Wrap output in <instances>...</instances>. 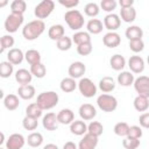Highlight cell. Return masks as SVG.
Segmentation results:
<instances>
[{"label": "cell", "instance_id": "e575fe53", "mask_svg": "<svg viewBox=\"0 0 149 149\" xmlns=\"http://www.w3.org/2000/svg\"><path fill=\"white\" fill-rule=\"evenodd\" d=\"M27 9V3L24 0H14L10 3V10L13 14H19L23 15V13Z\"/></svg>", "mask_w": 149, "mask_h": 149}, {"label": "cell", "instance_id": "680465c9", "mask_svg": "<svg viewBox=\"0 0 149 149\" xmlns=\"http://www.w3.org/2000/svg\"><path fill=\"white\" fill-rule=\"evenodd\" d=\"M147 62H148V65H149V55H148V57H147Z\"/></svg>", "mask_w": 149, "mask_h": 149}, {"label": "cell", "instance_id": "c3c4849f", "mask_svg": "<svg viewBox=\"0 0 149 149\" xmlns=\"http://www.w3.org/2000/svg\"><path fill=\"white\" fill-rule=\"evenodd\" d=\"M92 50H93L92 43H85V44H80L77 47V52L80 56H87L92 52Z\"/></svg>", "mask_w": 149, "mask_h": 149}, {"label": "cell", "instance_id": "7c38bea8", "mask_svg": "<svg viewBox=\"0 0 149 149\" xmlns=\"http://www.w3.org/2000/svg\"><path fill=\"white\" fill-rule=\"evenodd\" d=\"M98 137L90 134V133H86L83 139L79 141L78 143V149H95V147L98 146Z\"/></svg>", "mask_w": 149, "mask_h": 149}, {"label": "cell", "instance_id": "83f0119b", "mask_svg": "<svg viewBox=\"0 0 149 149\" xmlns=\"http://www.w3.org/2000/svg\"><path fill=\"white\" fill-rule=\"evenodd\" d=\"M71 37H72V42L74 44H77V47L80 45V44L91 43V35L87 31H80V30L76 31Z\"/></svg>", "mask_w": 149, "mask_h": 149}, {"label": "cell", "instance_id": "44dd1931", "mask_svg": "<svg viewBox=\"0 0 149 149\" xmlns=\"http://www.w3.org/2000/svg\"><path fill=\"white\" fill-rule=\"evenodd\" d=\"M48 36L52 41H58L63 36H65V30L62 24H52L48 30Z\"/></svg>", "mask_w": 149, "mask_h": 149}, {"label": "cell", "instance_id": "6f0895ef", "mask_svg": "<svg viewBox=\"0 0 149 149\" xmlns=\"http://www.w3.org/2000/svg\"><path fill=\"white\" fill-rule=\"evenodd\" d=\"M6 3H7V1H2V2L0 3V7H3V6L6 5Z\"/></svg>", "mask_w": 149, "mask_h": 149}, {"label": "cell", "instance_id": "4316f807", "mask_svg": "<svg viewBox=\"0 0 149 149\" xmlns=\"http://www.w3.org/2000/svg\"><path fill=\"white\" fill-rule=\"evenodd\" d=\"M125 35H126V37L129 41H133V40H142L143 30L139 26H130V27H128L126 29Z\"/></svg>", "mask_w": 149, "mask_h": 149}, {"label": "cell", "instance_id": "f6af8a7d", "mask_svg": "<svg viewBox=\"0 0 149 149\" xmlns=\"http://www.w3.org/2000/svg\"><path fill=\"white\" fill-rule=\"evenodd\" d=\"M122 146L125 149H137L140 147V139H134L126 136L122 140Z\"/></svg>", "mask_w": 149, "mask_h": 149}, {"label": "cell", "instance_id": "ac0fdd59", "mask_svg": "<svg viewBox=\"0 0 149 149\" xmlns=\"http://www.w3.org/2000/svg\"><path fill=\"white\" fill-rule=\"evenodd\" d=\"M23 58H24V54H23L22 50L19 49V48H12V49L8 51V54H7V59H8V62H10L13 65H19V64H21L22 61H23Z\"/></svg>", "mask_w": 149, "mask_h": 149}, {"label": "cell", "instance_id": "11a10c76", "mask_svg": "<svg viewBox=\"0 0 149 149\" xmlns=\"http://www.w3.org/2000/svg\"><path fill=\"white\" fill-rule=\"evenodd\" d=\"M43 149H58V147L56 144H54V143H48V144H45L43 147Z\"/></svg>", "mask_w": 149, "mask_h": 149}, {"label": "cell", "instance_id": "ee69618b", "mask_svg": "<svg viewBox=\"0 0 149 149\" xmlns=\"http://www.w3.org/2000/svg\"><path fill=\"white\" fill-rule=\"evenodd\" d=\"M22 126L26 130H35L38 126V121L37 119L35 118H31V116H24L23 120H22Z\"/></svg>", "mask_w": 149, "mask_h": 149}, {"label": "cell", "instance_id": "9a60e30c", "mask_svg": "<svg viewBox=\"0 0 149 149\" xmlns=\"http://www.w3.org/2000/svg\"><path fill=\"white\" fill-rule=\"evenodd\" d=\"M128 66L130 69V72L141 73L144 70V61L141 56H130L128 59Z\"/></svg>", "mask_w": 149, "mask_h": 149}, {"label": "cell", "instance_id": "d6986e66", "mask_svg": "<svg viewBox=\"0 0 149 149\" xmlns=\"http://www.w3.org/2000/svg\"><path fill=\"white\" fill-rule=\"evenodd\" d=\"M17 94L23 100H30L35 97V87L30 84L20 85L19 88H17Z\"/></svg>", "mask_w": 149, "mask_h": 149}, {"label": "cell", "instance_id": "d590c367", "mask_svg": "<svg viewBox=\"0 0 149 149\" xmlns=\"http://www.w3.org/2000/svg\"><path fill=\"white\" fill-rule=\"evenodd\" d=\"M42 108L37 105V102H33V104H29L26 108V115L27 116H31V118H35V119H38L41 115H42Z\"/></svg>", "mask_w": 149, "mask_h": 149}, {"label": "cell", "instance_id": "7bdbcfd3", "mask_svg": "<svg viewBox=\"0 0 149 149\" xmlns=\"http://www.w3.org/2000/svg\"><path fill=\"white\" fill-rule=\"evenodd\" d=\"M14 37L12 35H3L1 38H0V44H1V50L0 52L2 54L6 49H12V47L14 45Z\"/></svg>", "mask_w": 149, "mask_h": 149}, {"label": "cell", "instance_id": "30bf717a", "mask_svg": "<svg viewBox=\"0 0 149 149\" xmlns=\"http://www.w3.org/2000/svg\"><path fill=\"white\" fill-rule=\"evenodd\" d=\"M121 24V19L118 14L109 13L104 17V27L109 31H115Z\"/></svg>", "mask_w": 149, "mask_h": 149}, {"label": "cell", "instance_id": "74e56055", "mask_svg": "<svg viewBox=\"0 0 149 149\" xmlns=\"http://www.w3.org/2000/svg\"><path fill=\"white\" fill-rule=\"evenodd\" d=\"M29 71L36 78H43L47 74V68H45V65L42 62L38 63V64H35V65H31Z\"/></svg>", "mask_w": 149, "mask_h": 149}, {"label": "cell", "instance_id": "681fc988", "mask_svg": "<svg viewBox=\"0 0 149 149\" xmlns=\"http://www.w3.org/2000/svg\"><path fill=\"white\" fill-rule=\"evenodd\" d=\"M128 136L134 137V139H141L142 137V128L140 126H130Z\"/></svg>", "mask_w": 149, "mask_h": 149}, {"label": "cell", "instance_id": "4dcf8cb0", "mask_svg": "<svg viewBox=\"0 0 149 149\" xmlns=\"http://www.w3.org/2000/svg\"><path fill=\"white\" fill-rule=\"evenodd\" d=\"M3 105L5 107L8 109V111H15L19 105H20V100H19V97L16 94H7L5 98H3Z\"/></svg>", "mask_w": 149, "mask_h": 149}, {"label": "cell", "instance_id": "8d00e7d4", "mask_svg": "<svg viewBox=\"0 0 149 149\" xmlns=\"http://www.w3.org/2000/svg\"><path fill=\"white\" fill-rule=\"evenodd\" d=\"M13 64L8 61H5V62H1L0 63V77L1 78H8L12 76L14 69H13Z\"/></svg>", "mask_w": 149, "mask_h": 149}, {"label": "cell", "instance_id": "1f68e13d", "mask_svg": "<svg viewBox=\"0 0 149 149\" xmlns=\"http://www.w3.org/2000/svg\"><path fill=\"white\" fill-rule=\"evenodd\" d=\"M24 59L30 64V66L38 64V63H41V54L35 49H29L24 54Z\"/></svg>", "mask_w": 149, "mask_h": 149}, {"label": "cell", "instance_id": "4fadbf2b", "mask_svg": "<svg viewBox=\"0 0 149 149\" xmlns=\"http://www.w3.org/2000/svg\"><path fill=\"white\" fill-rule=\"evenodd\" d=\"M102 43H104L105 47L113 49V48H116V47L120 45V43H121V37H120V35H119L118 33H115V31H108V33H106V34L104 35V37H102Z\"/></svg>", "mask_w": 149, "mask_h": 149}, {"label": "cell", "instance_id": "f546056e", "mask_svg": "<svg viewBox=\"0 0 149 149\" xmlns=\"http://www.w3.org/2000/svg\"><path fill=\"white\" fill-rule=\"evenodd\" d=\"M120 17L122 21L127 22V23H132L135 21L136 19V10L134 7H129V8H121L120 9Z\"/></svg>", "mask_w": 149, "mask_h": 149}, {"label": "cell", "instance_id": "8fae6325", "mask_svg": "<svg viewBox=\"0 0 149 149\" xmlns=\"http://www.w3.org/2000/svg\"><path fill=\"white\" fill-rule=\"evenodd\" d=\"M68 72H69V76L71 78H73V79L83 78V76L86 72V66H85V64L83 62H73L69 66Z\"/></svg>", "mask_w": 149, "mask_h": 149}, {"label": "cell", "instance_id": "ba28073f", "mask_svg": "<svg viewBox=\"0 0 149 149\" xmlns=\"http://www.w3.org/2000/svg\"><path fill=\"white\" fill-rule=\"evenodd\" d=\"M134 88L137 92V95H142L149 99V77L140 76L134 80Z\"/></svg>", "mask_w": 149, "mask_h": 149}, {"label": "cell", "instance_id": "3957f363", "mask_svg": "<svg viewBox=\"0 0 149 149\" xmlns=\"http://www.w3.org/2000/svg\"><path fill=\"white\" fill-rule=\"evenodd\" d=\"M64 20L68 23L69 28L72 30L79 31V29L84 26V16L78 9H69L64 14Z\"/></svg>", "mask_w": 149, "mask_h": 149}, {"label": "cell", "instance_id": "91938a15", "mask_svg": "<svg viewBox=\"0 0 149 149\" xmlns=\"http://www.w3.org/2000/svg\"><path fill=\"white\" fill-rule=\"evenodd\" d=\"M0 149H6V148H0Z\"/></svg>", "mask_w": 149, "mask_h": 149}, {"label": "cell", "instance_id": "5bb4252c", "mask_svg": "<svg viewBox=\"0 0 149 149\" xmlns=\"http://www.w3.org/2000/svg\"><path fill=\"white\" fill-rule=\"evenodd\" d=\"M58 123H59V122H58V120H57V114L54 113V112L47 113V114L43 116V119H42V125H43V127H44L47 130H50V132L56 130L57 127H58Z\"/></svg>", "mask_w": 149, "mask_h": 149}, {"label": "cell", "instance_id": "db71d44e", "mask_svg": "<svg viewBox=\"0 0 149 149\" xmlns=\"http://www.w3.org/2000/svg\"><path fill=\"white\" fill-rule=\"evenodd\" d=\"M63 149H78V146L72 141H68V142L64 143Z\"/></svg>", "mask_w": 149, "mask_h": 149}, {"label": "cell", "instance_id": "7402d4cb", "mask_svg": "<svg viewBox=\"0 0 149 149\" xmlns=\"http://www.w3.org/2000/svg\"><path fill=\"white\" fill-rule=\"evenodd\" d=\"M33 79V74L30 71H28L27 69H19L16 72H15V80L21 84V85H27V84H30Z\"/></svg>", "mask_w": 149, "mask_h": 149}, {"label": "cell", "instance_id": "9c48e42d", "mask_svg": "<svg viewBox=\"0 0 149 149\" xmlns=\"http://www.w3.org/2000/svg\"><path fill=\"white\" fill-rule=\"evenodd\" d=\"M27 142V140L23 137L22 134L19 133H14L12 134L7 141H6V149H21L24 143Z\"/></svg>", "mask_w": 149, "mask_h": 149}, {"label": "cell", "instance_id": "2e32d148", "mask_svg": "<svg viewBox=\"0 0 149 149\" xmlns=\"http://www.w3.org/2000/svg\"><path fill=\"white\" fill-rule=\"evenodd\" d=\"M78 112H79V115H80L81 120H84V121L92 120L97 115V109L91 104H83V105H80Z\"/></svg>", "mask_w": 149, "mask_h": 149}, {"label": "cell", "instance_id": "f35d334b", "mask_svg": "<svg viewBox=\"0 0 149 149\" xmlns=\"http://www.w3.org/2000/svg\"><path fill=\"white\" fill-rule=\"evenodd\" d=\"M104 132V126L99 122V121H92L90 122V125L87 126V133L99 137Z\"/></svg>", "mask_w": 149, "mask_h": 149}, {"label": "cell", "instance_id": "6da1fadb", "mask_svg": "<svg viewBox=\"0 0 149 149\" xmlns=\"http://www.w3.org/2000/svg\"><path fill=\"white\" fill-rule=\"evenodd\" d=\"M44 29H45V23L42 20L36 19L24 24V27L22 28V35L26 40L34 41L43 34Z\"/></svg>", "mask_w": 149, "mask_h": 149}, {"label": "cell", "instance_id": "ffe728a7", "mask_svg": "<svg viewBox=\"0 0 149 149\" xmlns=\"http://www.w3.org/2000/svg\"><path fill=\"white\" fill-rule=\"evenodd\" d=\"M70 132L73 135H77V136L85 135L87 133V125L83 120H74L70 125Z\"/></svg>", "mask_w": 149, "mask_h": 149}, {"label": "cell", "instance_id": "836d02e7", "mask_svg": "<svg viewBox=\"0 0 149 149\" xmlns=\"http://www.w3.org/2000/svg\"><path fill=\"white\" fill-rule=\"evenodd\" d=\"M27 143H28V146H30V147H33V148L40 147V146L43 143V136H42V134L38 133V132H33L31 134L28 135V137H27Z\"/></svg>", "mask_w": 149, "mask_h": 149}, {"label": "cell", "instance_id": "9f6ffc18", "mask_svg": "<svg viewBox=\"0 0 149 149\" xmlns=\"http://www.w3.org/2000/svg\"><path fill=\"white\" fill-rule=\"evenodd\" d=\"M3 141H5V135H3V133H1V140H0V144H2V143H3Z\"/></svg>", "mask_w": 149, "mask_h": 149}, {"label": "cell", "instance_id": "60d3db41", "mask_svg": "<svg viewBox=\"0 0 149 149\" xmlns=\"http://www.w3.org/2000/svg\"><path fill=\"white\" fill-rule=\"evenodd\" d=\"M99 12H100V7H99V5L95 3V2H88V3H86L85 7H84V13H85L87 16H90V17L97 16V15L99 14Z\"/></svg>", "mask_w": 149, "mask_h": 149}, {"label": "cell", "instance_id": "5b68a950", "mask_svg": "<svg viewBox=\"0 0 149 149\" xmlns=\"http://www.w3.org/2000/svg\"><path fill=\"white\" fill-rule=\"evenodd\" d=\"M54 9H55V2L52 0H43L38 5L35 6L34 14L38 20L43 21V19L48 17L52 13Z\"/></svg>", "mask_w": 149, "mask_h": 149}, {"label": "cell", "instance_id": "f907efd6", "mask_svg": "<svg viewBox=\"0 0 149 149\" xmlns=\"http://www.w3.org/2000/svg\"><path fill=\"white\" fill-rule=\"evenodd\" d=\"M139 122H140V126L141 127L149 129V112L142 113L140 115V118H139Z\"/></svg>", "mask_w": 149, "mask_h": 149}, {"label": "cell", "instance_id": "484cf974", "mask_svg": "<svg viewBox=\"0 0 149 149\" xmlns=\"http://www.w3.org/2000/svg\"><path fill=\"white\" fill-rule=\"evenodd\" d=\"M99 88L101 90V92L104 93H109L112 92L114 88H115V81L112 77L109 76H106V77H102L99 81Z\"/></svg>", "mask_w": 149, "mask_h": 149}, {"label": "cell", "instance_id": "f1b7e54d", "mask_svg": "<svg viewBox=\"0 0 149 149\" xmlns=\"http://www.w3.org/2000/svg\"><path fill=\"white\" fill-rule=\"evenodd\" d=\"M78 86V83H76V80L71 77H66V78H63L61 80V84H59V87L63 92L65 93H70V92H73L76 90V87Z\"/></svg>", "mask_w": 149, "mask_h": 149}, {"label": "cell", "instance_id": "816d5d0a", "mask_svg": "<svg viewBox=\"0 0 149 149\" xmlns=\"http://www.w3.org/2000/svg\"><path fill=\"white\" fill-rule=\"evenodd\" d=\"M58 2H59V5H62V6H64V7L69 8V9L76 7L79 3L78 0H58Z\"/></svg>", "mask_w": 149, "mask_h": 149}, {"label": "cell", "instance_id": "603a6c76", "mask_svg": "<svg viewBox=\"0 0 149 149\" xmlns=\"http://www.w3.org/2000/svg\"><path fill=\"white\" fill-rule=\"evenodd\" d=\"M86 29H87V33L93 34V35H98L102 31L104 24L99 19H91L86 23Z\"/></svg>", "mask_w": 149, "mask_h": 149}, {"label": "cell", "instance_id": "ab89813d", "mask_svg": "<svg viewBox=\"0 0 149 149\" xmlns=\"http://www.w3.org/2000/svg\"><path fill=\"white\" fill-rule=\"evenodd\" d=\"M129 126H128V123L127 122H118L115 126H114V133H115V135H118V136H122V137H126V136H128V134H129Z\"/></svg>", "mask_w": 149, "mask_h": 149}, {"label": "cell", "instance_id": "f5cc1de1", "mask_svg": "<svg viewBox=\"0 0 149 149\" xmlns=\"http://www.w3.org/2000/svg\"><path fill=\"white\" fill-rule=\"evenodd\" d=\"M119 5L121 6V8H129V7H133L134 0H120Z\"/></svg>", "mask_w": 149, "mask_h": 149}, {"label": "cell", "instance_id": "e0dca14e", "mask_svg": "<svg viewBox=\"0 0 149 149\" xmlns=\"http://www.w3.org/2000/svg\"><path fill=\"white\" fill-rule=\"evenodd\" d=\"M57 120L62 125H71L74 121V113L70 108H63L57 113Z\"/></svg>", "mask_w": 149, "mask_h": 149}, {"label": "cell", "instance_id": "277c9868", "mask_svg": "<svg viewBox=\"0 0 149 149\" xmlns=\"http://www.w3.org/2000/svg\"><path fill=\"white\" fill-rule=\"evenodd\" d=\"M97 105L102 112H114L118 107V100L114 95L102 93L97 98Z\"/></svg>", "mask_w": 149, "mask_h": 149}, {"label": "cell", "instance_id": "bcb514c9", "mask_svg": "<svg viewBox=\"0 0 149 149\" xmlns=\"http://www.w3.org/2000/svg\"><path fill=\"white\" fill-rule=\"evenodd\" d=\"M129 49L137 54V52H141L143 49H144V42L142 40H133V41H129Z\"/></svg>", "mask_w": 149, "mask_h": 149}, {"label": "cell", "instance_id": "cb8c5ba5", "mask_svg": "<svg viewBox=\"0 0 149 149\" xmlns=\"http://www.w3.org/2000/svg\"><path fill=\"white\" fill-rule=\"evenodd\" d=\"M134 74L133 72L130 71H121L119 74H118V84H120L121 86H130L134 84Z\"/></svg>", "mask_w": 149, "mask_h": 149}, {"label": "cell", "instance_id": "d4e9b609", "mask_svg": "<svg viewBox=\"0 0 149 149\" xmlns=\"http://www.w3.org/2000/svg\"><path fill=\"white\" fill-rule=\"evenodd\" d=\"M109 65L113 70L115 71H121L123 70V68L126 66V58L122 56V55H119V54H115L111 57L109 59Z\"/></svg>", "mask_w": 149, "mask_h": 149}, {"label": "cell", "instance_id": "7dc6e473", "mask_svg": "<svg viewBox=\"0 0 149 149\" xmlns=\"http://www.w3.org/2000/svg\"><path fill=\"white\" fill-rule=\"evenodd\" d=\"M118 6V2L115 0H101L100 2V7L102 8V10L105 12H113Z\"/></svg>", "mask_w": 149, "mask_h": 149}, {"label": "cell", "instance_id": "7a4b0ae2", "mask_svg": "<svg viewBox=\"0 0 149 149\" xmlns=\"http://www.w3.org/2000/svg\"><path fill=\"white\" fill-rule=\"evenodd\" d=\"M58 100L59 97L55 91H47L37 95L36 102L42 109H51L58 104Z\"/></svg>", "mask_w": 149, "mask_h": 149}, {"label": "cell", "instance_id": "8992f818", "mask_svg": "<svg viewBox=\"0 0 149 149\" xmlns=\"http://www.w3.org/2000/svg\"><path fill=\"white\" fill-rule=\"evenodd\" d=\"M78 90L85 98H92L97 94V86L90 78H80L78 81Z\"/></svg>", "mask_w": 149, "mask_h": 149}, {"label": "cell", "instance_id": "b9f144b4", "mask_svg": "<svg viewBox=\"0 0 149 149\" xmlns=\"http://www.w3.org/2000/svg\"><path fill=\"white\" fill-rule=\"evenodd\" d=\"M72 38L71 37H69V36H63L61 40H58L57 42H56V45H57V49L58 50H61V51H66V50H69L71 47H72Z\"/></svg>", "mask_w": 149, "mask_h": 149}, {"label": "cell", "instance_id": "52a82bcc", "mask_svg": "<svg viewBox=\"0 0 149 149\" xmlns=\"http://www.w3.org/2000/svg\"><path fill=\"white\" fill-rule=\"evenodd\" d=\"M23 15H19V14H13V13H10L7 17H6V20H5V29H6V31L7 33H15V31H17V29L22 26V23H23Z\"/></svg>", "mask_w": 149, "mask_h": 149}, {"label": "cell", "instance_id": "d6a6232c", "mask_svg": "<svg viewBox=\"0 0 149 149\" xmlns=\"http://www.w3.org/2000/svg\"><path fill=\"white\" fill-rule=\"evenodd\" d=\"M134 108L137 112H146L149 108V99L142 95H137L134 99Z\"/></svg>", "mask_w": 149, "mask_h": 149}]
</instances>
